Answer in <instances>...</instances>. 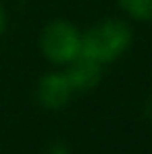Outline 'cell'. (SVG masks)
<instances>
[{"label": "cell", "instance_id": "1", "mask_svg": "<svg viewBox=\"0 0 152 154\" xmlns=\"http://www.w3.org/2000/svg\"><path fill=\"white\" fill-rule=\"evenodd\" d=\"M131 40V27L121 19L108 17L81 33V54L100 65L113 63L129 50Z\"/></svg>", "mask_w": 152, "mask_h": 154}, {"label": "cell", "instance_id": "2", "mask_svg": "<svg viewBox=\"0 0 152 154\" xmlns=\"http://www.w3.org/2000/svg\"><path fill=\"white\" fill-rule=\"evenodd\" d=\"M40 50L54 65H67L81 54V33L73 23L54 19L40 33Z\"/></svg>", "mask_w": 152, "mask_h": 154}, {"label": "cell", "instance_id": "5", "mask_svg": "<svg viewBox=\"0 0 152 154\" xmlns=\"http://www.w3.org/2000/svg\"><path fill=\"white\" fill-rule=\"evenodd\" d=\"M131 19L152 21V0H117Z\"/></svg>", "mask_w": 152, "mask_h": 154}, {"label": "cell", "instance_id": "7", "mask_svg": "<svg viewBox=\"0 0 152 154\" xmlns=\"http://www.w3.org/2000/svg\"><path fill=\"white\" fill-rule=\"evenodd\" d=\"M4 29H6V13H4V8L0 4V35L4 33Z\"/></svg>", "mask_w": 152, "mask_h": 154}, {"label": "cell", "instance_id": "3", "mask_svg": "<svg viewBox=\"0 0 152 154\" xmlns=\"http://www.w3.org/2000/svg\"><path fill=\"white\" fill-rule=\"evenodd\" d=\"M71 85L67 81L65 73H46L40 77L38 85H36V98L40 106L48 108V110H60L65 108L71 100Z\"/></svg>", "mask_w": 152, "mask_h": 154}, {"label": "cell", "instance_id": "4", "mask_svg": "<svg viewBox=\"0 0 152 154\" xmlns=\"http://www.w3.org/2000/svg\"><path fill=\"white\" fill-rule=\"evenodd\" d=\"M65 77H67L73 94H83V92L94 90L100 83L102 65L92 60V58H88V56H83V54H79L71 63H67Z\"/></svg>", "mask_w": 152, "mask_h": 154}, {"label": "cell", "instance_id": "6", "mask_svg": "<svg viewBox=\"0 0 152 154\" xmlns=\"http://www.w3.org/2000/svg\"><path fill=\"white\" fill-rule=\"evenodd\" d=\"M46 154H69V148L65 142H52L48 146V152Z\"/></svg>", "mask_w": 152, "mask_h": 154}]
</instances>
